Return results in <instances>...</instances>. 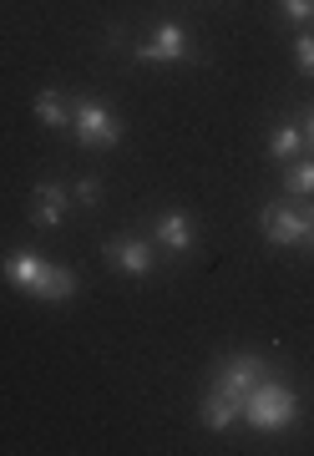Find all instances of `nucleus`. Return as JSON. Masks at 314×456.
I'll list each match as a JSON object with an SVG mask.
<instances>
[{"label":"nucleus","instance_id":"obj_1","mask_svg":"<svg viewBox=\"0 0 314 456\" xmlns=\"http://www.w3.org/2000/svg\"><path fill=\"white\" fill-rule=\"evenodd\" d=\"M5 284L16 294H26V299H46V305H67V299H76V289H82L76 269L51 264L46 254H31V248L5 254Z\"/></svg>","mask_w":314,"mask_h":456},{"label":"nucleus","instance_id":"obj_2","mask_svg":"<svg viewBox=\"0 0 314 456\" xmlns=\"http://www.w3.org/2000/svg\"><path fill=\"white\" fill-rule=\"evenodd\" d=\"M299 411H304V401H299V391L284 380V370L274 375L269 370L259 386H248L244 401H238V421H248L254 431H289V426L299 421Z\"/></svg>","mask_w":314,"mask_h":456},{"label":"nucleus","instance_id":"obj_3","mask_svg":"<svg viewBox=\"0 0 314 456\" xmlns=\"http://www.w3.org/2000/svg\"><path fill=\"white\" fill-rule=\"evenodd\" d=\"M71 137L86 152H107V147H117L127 137V122L97 97H71Z\"/></svg>","mask_w":314,"mask_h":456},{"label":"nucleus","instance_id":"obj_4","mask_svg":"<svg viewBox=\"0 0 314 456\" xmlns=\"http://www.w3.org/2000/svg\"><path fill=\"white\" fill-rule=\"evenodd\" d=\"M133 56L142 66H167V61H193L198 51H193V41H188L178 20H157L142 41H133Z\"/></svg>","mask_w":314,"mask_h":456},{"label":"nucleus","instance_id":"obj_5","mask_svg":"<svg viewBox=\"0 0 314 456\" xmlns=\"http://www.w3.org/2000/svg\"><path fill=\"white\" fill-rule=\"evenodd\" d=\"M101 264H107V269H122V274H133V279H148L152 264H157V244L127 228V233H112V239L101 244Z\"/></svg>","mask_w":314,"mask_h":456},{"label":"nucleus","instance_id":"obj_6","mask_svg":"<svg viewBox=\"0 0 314 456\" xmlns=\"http://www.w3.org/2000/svg\"><path fill=\"white\" fill-rule=\"evenodd\" d=\"M259 228H264V239L274 248H304L314 233L304 208H294V203H264L259 208Z\"/></svg>","mask_w":314,"mask_h":456},{"label":"nucleus","instance_id":"obj_7","mask_svg":"<svg viewBox=\"0 0 314 456\" xmlns=\"http://www.w3.org/2000/svg\"><path fill=\"white\" fill-rule=\"evenodd\" d=\"M269 370H274V365H269L264 355H254V350H238V355H223V360H218L213 386H223L229 395H238V401H244V391H248V386H259Z\"/></svg>","mask_w":314,"mask_h":456},{"label":"nucleus","instance_id":"obj_8","mask_svg":"<svg viewBox=\"0 0 314 456\" xmlns=\"http://www.w3.org/2000/svg\"><path fill=\"white\" fill-rule=\"evenodd\" d=\"M67 208H71V188L61 178H46L31 188V208H26V218H31L36 228H61L67 224Z\"/></svg>","mask_w":314,"mask_h":456},{"label":"nucleus","instance_id":"obj_9","mask_svg":"<svg viewBox=\"0 0 314 456\" xmlns=\"http://www.w3.org/2000/svg\"><path fill=\"white\" fill-rule=\"evenodd\" d=\"M152 244L182 259V254H193V248H198V224H193L182 208H167V213L152 218Z\"/></svg>","mask_w":314,"mask_h":456},{"label":"nucleus","instance_id":"obj_10","mask_svg":"<svg viewBox=\"0 0 314 456\" xmlns=\"http://www.w3.org/2000/svg\"><path fill=\"white\" fill-rule=\"evenodd\" d=\"M198 426L203 431H233V426H238V395L213 386V391L198 401Z\"/></svg>","mask_w":314,"mask_h":456},{"label":"nucleus","instance_id":"obj_11","mask_svg":"<svg viewBox=\"0 0 314 456\" xmlns=\"http://www.w3.org/2000/svg\"><path fill=\"white\" fill-rule=\"evenodd\" d=\"M31 112H36V122H41V127H51V132H71V97H67V92H56V86L36 92Z\"/></svg>","mask_w":314,"mask_h":456},{"label":"nucleus","instance_id":"obj_12","mask_svg":"<svg viewBox=\"0 0 314 456\" xmlns=\"http://www.w3.org/2000/svg\"><path fill=\"white\" fill-rule=\"evenodd\" d=\"M269 158H274V163H294V158H304V132L289 127V122H279V127L269 132Z\"/></svg>","mask_w":314,"mask_h":456},{"label":"nucleus","instance_id":"obj_13","mask_svg":"<svg viewBox=\"0 0 314 456\" xmlns=\"http://www.w3.org/2000/svg\"><path fill=\"white\" fill-rule=\"evenodd\" d=\"M284 193H289V198H314V163H310V158L284 163Z\"/></svg>","mask_w":314,"mask_h":456},{"label":"nucleus","instance_id":"obj_14","mask_svg":"<svg viewBox=\"0 0 314 456\" xmlns=\"http://www.w3.org/2000/svg\"><path fill=\"white\" fill-rule=\"evenodd\" d=\"M279 16L284 20H299L304 31H314V0H279Z\"/></svg>","mask_w":314,"mask_h":456},{"label":"nucleus","instance_id":"obj_15","mask_svg":"<svg viewBox=\"0 0 314 456\" xmlns=\"http://www.w3.org/2000/svg\"><path fill=\"white\" fill-rule=\"evenodd\" d=\"M71 203L97 208V203H101V178H76V188H71Z\"/></svg>","mask_w":314,"mask_h":456},{"label":"nucleus","instance_id":"obj_16","mask_svg":"<svg viewBox=\"0 0 314 456\" xmlns=\"http://www.w3.org/2000/svg\"><path fill=\"white\" fill-rule=\"evenodd\" d=\"M294 61L304 77H314V31H299L294 36Z\"/></svg>","mask_w":314,"mask_h":456},{"label":"nucleus","instance_id":"obj_17","mask_svg":"<svg viewBox=\"0 0 314 456\" xmlns=\"http://www.w3.org/2000/svg\"><path fill=\"white\" fill-rule=\"evenodd\" d=\"M304 137H310V142H314V107H310V112H304Z\"/></svg>","mask_w":314,"mask_h":456},{"label":"nucleus","instance_id":"obj_18","mask_svg":"<svg viewBox=\"0 0 314 456\" xmlns=\"http://www.w3.org/2000/svg\"><path fill=\"white\" fill-rule=\"evenodd\" d=\"M299 208H304V218H310V228H314V198L310 203H299Z\"/></svg>","mask_w":314,"mask_h":456},{"label":"nucleus","instance_id":"obj_19","mask_svg":"<svg viewBox=\"0 0 314 456\" xmlns=\"http://www.w3.org/2000/svg\"><path fill=\"white\" fill-rule=\"evenodd\" d=\"M304 248H314V233H310V244H304Z\"/></svg>","mask_w":314,"mask_h":456}]
</instances>
